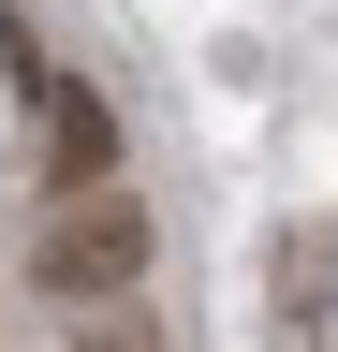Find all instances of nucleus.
Wrapping results in <instances>:
<instances>
[{
	"instance_id": "nucleus-1",
	"label": "nucleus",
	"mask_w": 338,
	"mask_h": 352,
	"mask_svg": "<svg viewBox=\"0 0 338 352\" xmlns=\"http://www.w3.org/2000/svg\"><path fill=\"white\" fill-rule=\"evenodd\" d=\"M147 264H162V220L118 191H59L45 206V235H30V279H45L59 308H103V294H147Z\"/></svg>"
},
{
	"instance_id": "nucleus-2",
	"label": "nucleus",
	"mask_w": 338,
	"mask_h": 352,
	"mask_svg": "<svg viewBox=\"0 0 338 352\" xmlns=\"http://www.w3.org/2000/svg\"><path fill=\"white\" fill-rule=\"evenodd\" d=\"M30 103H45V147H59V176H74V191H103V176H118V118H103V88L45 59V88H30Z\"/></svg>"
},
{
	"instance_id": "nucleus-3",
	"label": "nucleus",
	"mask_w": 338,
	"mask_h": 352,
	"mask_svg": "<svg viewBox=\"0 0 338 352\" xmlns=\"http://www.w3.org/2000/svg\"><path fill=\"white\" fill-rule=\"evenodd\" d=\"M279 308H294V323L338 308V220H294V235H279Z\"/></svg>"
},
{
	"instance_id": "nucleus-4",
	"label": "nucleus",
	"mask_w": 338,
	"mask_h": 352,
	"mask_svg": "<svg viewBox=\"0 0 338 352\" xmlns=\"http://www.w3.org/2000/svg\"><path fill=\"white\" fill-rule=\"evenodd\" d=\"M59 338H74V352H177V338H162L133 294H103V308H59Z\"/></svg>"
}]
</instances>
